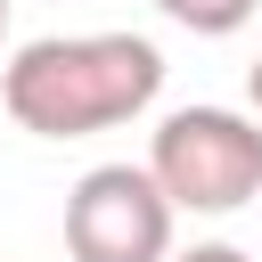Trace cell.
Wrapping results in <instances>:
<instances>
[{
    "label": "cell",
    "instance_id": "6da1fadb",
    "mask_svg": "<svg viewBox=\"0 0 262 262\" xmlns=\"http://www.w3.org/2000/svg\"><path fill=\"white\" fill-rule=\"evenodd\" d=\"M164 90V49L147 33H41L8 57L0 106L33 139H90L147 115Z\"/></svg>",
    "mask_w": 262,
    "mask_h": 262
},
{
    "label": "cell",
    "instance_id": "7a4b0ae2",
    "mask_svg": "<svg viewBox=\"0 0 262 262\" xmlns=\"http://www.w3.org/2000/svg\"><path fill=\"white\" fill-rule=\"evenodd\" d=\"M147 180L172 213H237L262 196V123L237 106H172L147 139Z\"/></svg>",
    "mask_w": 262,
    "mask_h": 262
},
{
    "label": "cell",
    "instance_id": "3957f363",
    "mask_svg": "<svg viewBox=\"0 0 262 262\" xmlns=\"http://www.w3.org/2000/svg\"><path fill=\"white\" fill-rule=\"evenodd\" d=\"M66 254L74 262H164L172 254V196L147 164H90L66 188Z\"/></svg>",
    "mask_w": 262,
    "mask_h": 262
},
{
    "label": "cell",
    "instance_id": "277c9868",
    "mask_svg": "<svg viewBox=\"0 0 262 262\" xmlns=\"http://www.w3.org/2000/svg\"><path fill=\"white\" fill-rule=\"evenodd\" d=\"M156 8H164L180 33H205V41H213V33H237L262 0H156Z\"/></svg>",
    "mask_w": 262,
    "mask_h": 262
},
{
    "label": "cell",
    "instance_id": "5b68a950",
    "mask_svg": "<svg viewBox=\"0 0 262 262\" xmlns=\"http://www.w3.org/2000/svg\"><path fill=\"white\" fill-rule=\"evenodd\" d=\"M164 262H254V254L229 246V237H205V246H180V254H164Z\"/></svg>",
    "mask_w": 262,
    "mask_h": 262
},
{
    "label": "cell",
    "instance_id": "8992f818",
    "mask_svg": "<svg viewBox=\"0 0 262 262\" xmlns=\"http://www.w3.org/2000/svg\"><path fill=\"white\" fill-rule=\"evenodd\" d=\"M246 98H254V123H262V57H254V74H246Z\"/></svg>",
    "mask_w": 262,
    "mask_h": 262
},
{
    "label": "cell",
    "instance_id": "52a82bcc",
    "mask_svg": "<svg viewBox=\"0 0 262 262\" xmlns=\"http://www.w3.org/2000/svg\"><path fill=\"white\" fill-rule=\"evenodd\" d=\"M0 33H8V0H0Z\"/></svg>",
    "mask_w": 262,
    "mask_h": 262
}]
</instances>
